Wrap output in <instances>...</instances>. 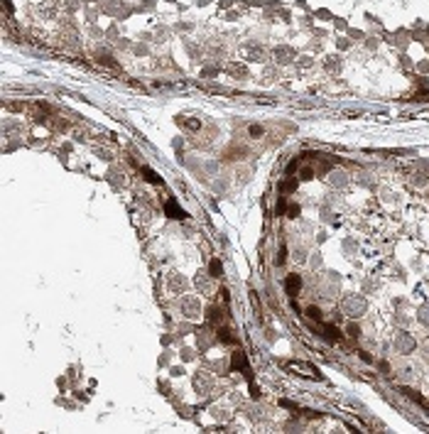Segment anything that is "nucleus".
I'll return each mask as SVG.
<instances>
[{
  "mask_svg": "<svg viewBox=\"0 0 429 434\" xmlns=\"http://www.w3.org/2000/svg\"><path fill=\"white\" fill-rule=\"evenodd\" d=\"M343 311L348 314V317H361V314L366 311V299L358 297V294H351L343 299Z\"/></svg>",
  "mask_w": 429,
  "mask_h": 434,
  "instance_id": "nucleus-1",
  "label": "nucleus"
},
{
  "mask_svg": "<svg viewBox=\"0 0 429 434\" xmlns=\"http://www.w3.org/2000/svg\"><path fill=\"white\" fill-rule=\"evenodd\" d=\"M182 314L186 319H199L201 317V304H199V299L194 294H186L182 299Z\"/></svg>",
  "mask_w": 429,
  "mask_h": 434,
  "instance_id": "nucleus-2",
  "label": "nucleus"
},
{
  "mask_svg": "<svg viewBox=\"0 0 429 434\" xmlns=\"http://www.w3.org/2000/svg\"><path fill=\"white\" fill-rule=\"evenodd\" d=\"M194 385H197V390L201 392V395H206V392L211 390V385H214V380H211V375L206 371H199L197 375H194Z\"/></svg>",
  "mask_w": 429,
  "mask_h": 434,
  "instance_id": "nucleus-3",
  "label": "nucleus"
},
{
  "mask_svg": "<svg viewBox=\"0 0 429 434\" xmlns=\"http://www.w3.org/2000/svg\"><path fill=\"white\" fill-rule=\"evenodd\" d=\"M167 285H169V290H172V292H182V290L186 287V282H184V278H182L179 272H169Z\"/></svg>",
  "mask_w": 429,
  "mask_h": 434,
  "instance_id": "nucleus-4",
  "label": "nucleus"
},
{
  "mask_svg": "<svg viewBox=\"0 0 429 434\" xmlns=\"http://www.w3.org/2000/svg\"><path fill=\"white\" fill-rule=\"evenodd\" d=\"M395 346H398V351H400V353H410V351L414 348V339H412L410 334H400Z\"/></svg>",
  "mask_w": 429,
  "mask_h": 434,
  "instance_id": "nucleus-5",
  "label": "nucleus"
},
{
  "mask_svg": "<svg viewBox=\"0 0 429 434\" xmlns=\"http://www.w3.org/2000/svg\"><path fill=\"white\" fill-rule=\"evenodd\" d=\"M294 371H302V375H309V378H319V371L314 366H306V363H292Z\"/></svg>",
  "mask_w": 429,
  "mask_h": 434,
  "instance_id": "nucleus-6",
  "label": "nucleus"
},
{
  "mask_svg": "<svg viewBox=\"0 0 429 434\" xmlns=\"http://www.w3.org/2000/svg\"><path fill=\"white\" fill-rule=\"evenodd\" d=\"M209 278H214V275H206V272H197V290H201V292H209Z\"/></svg>",
  "mask_w": 429,
  "mask_h": 434,
  "instance_id": "nucleus-7",
  "label": "nucleus"
},
{
  "mask_svg": "<svg viewBox=\"0 0 429 434\" xmlns=\"http://www.w3.org/2000/svg\"><path fill=\"white\" fill-rule=\"evenodd\" d=\"M165 209H167V216H172V218H186V214H184V211H182L174 202H167V206H165Z\"/></svg>",
  "mask_w": 429,
  "mask_h": 434,
  "instance_id": "nucleus-8",
  "label": "nucleus"
},
{
  "mask_svg": "<svg viewBox=\"0 0 429 434\" xmlns=\"http://www.w3.org/2000/svg\"><path fill=\"white\" fill-rule=\"evenodd\" d=\"M299 285H302V282H299V275H292V278L287 280V292L294 297V294L299 292Z\"/></svg>",
  "mask_w": 429,
  "mask_h": 434,
  "instance_id": "nucleus-9",
  "label": "nucleus"
},
{
  "mask_svg": "<svg viewBox=\"0 0 429 434\" xmlns=\"http://www.w3.org/2000/svg\"><path fill=\"white\" fill-rule=\"evenodd\" d=\"M142 174H145V179H147V182H154V184H162V179H160V174H157V172H152L150 167H142Z\"/></svg>",
  "mask_w": 429,
  "mask_h": 434,
  "instance_id": "nucleus-10",
  "label": "nucleus"
},
{
  "mask_svg": "<svg viewBox=\"0 0 429 434\" xmlns=\"http://www.w3.org/2000/svg\"><path fill=\"white\" fill-rule=\"evenodd\" d=\"M211 275H214V278H223V275H221V263H218V260H211Z\"/></svg>",
  "mask_w": 429,
  "mask_h": 434,
  "instance_id": "nucleus-11",
  "label": "nucleus"
},
{
  "mask_svg": "<svg viewBox=\"0 0 429 434\" xmlns=\"http://www.w3.org/2000/svg\"><path fill=\"white\" fill-rule=\"evenodd\" d=\"M419 322L429 326V307H422V309H419Z\"/></svg>",
  "mask_w": 429,
  "mask_h": 434,
  "instance_id": "nucleus-12",
  "label": "nucleus"
},
{
  "mask_svg": "<svg viewBox=\"0 0 429 434\" xmlns=\"http://www.w3.org/2000/svg\"><path fill=\"white\" fill-rule=\"evenodd\" d=\"M182 358H184V361H191V358H194V351H191V348H184V351H182Z\"/></svg>",
  "mask_w": 429,
  "mask_h": 434,
  "instance_id": "nucleus-13",
  "label": "nucleus"
}]
</instances>
